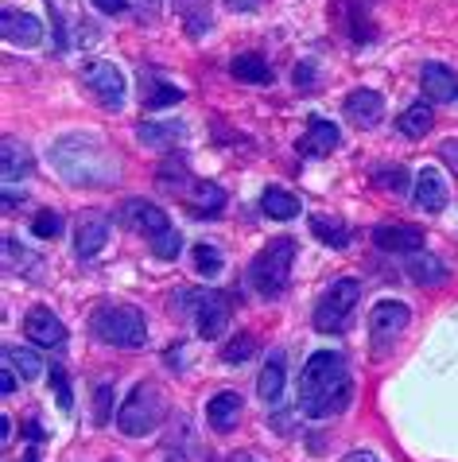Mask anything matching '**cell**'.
Here are the masks:
<instances>
[{"mask_svg": "<svg viewBox=\"0 0 458 462\" xmlns=\"http://www.w3.org/2000/svg\"><path fill=\"white\" fill-rule=\"evenodd\" d=\"M408 319H412V311H408L404 303H397V300L377 303V307H373V315H369V330H373V342H377V346L392 342L404 327H408Z\"/></svg>", "mask_w": 458, "mask_h": 462, "instance_id": "obj_10", "label": "cell"}, {"mask_svg": "<svg viewBox=\"0 0 458 462\" xmlns=\"http://www.w3.org/2000/svg\"><path fill=\"white\" fill-rule=\"evenodd\" d=\"M124 222H129L136 234H144L148 241L156 237V234H163V229H171L168 214H163L156 202H140V199H129V202H124Z\"/></svg>", "mask_w": 458, "mask_h": 462, "instance_id": "obj_14", "label": "cell"}, {"mask_svg": "<svg viewBox=\"0 0 458 462\" xmlns=\"http://www.w3.org/2000/svg\"><path fill=\"white\" fill-rule=\"evenodd\" d=\"M23 462H40V455H35V451H28V455H23Z\"/></svg>", "mask_w": 458, "mask_h": 462, "instance_id": "obj_48", "label": "cell"}, {"mask_svg": "<svg viewBox=\"0 0 458 462\" xmlns=\"http://www.w3.org/2000/svg\"><path fill=\"white\" fill-rule=\"evenodd\" d=\"M50 384H55V396H59V408H62V412H70V404H74V396H70V381H67V374H62V365H50Z\"/></svg>", "mask_w": 458, "mask_h": 462, "instance_id": "obj_38", "label": "cell"}, {"mask_svg": "<svg viewBox=\"0 0 458 462\" xmlns=\"http://www.w3.org/2000/svg\"><path fill=\"white\" fill-rule=\"evenodd\" d=\"M23 330H28V338L35 346H43V350H59V346L67 342V327H62V319L50 311V307H32V311L23 315Z\"/></svg>", "mask_w": 458, "mask_h": 462, "instance_id": "obj_9", "label": "cell"}, {"mask_svg": "<svg viewBox=\"0 0 458 462\" xmlns=\"http://www.w3.org/2000/svg\"><path fill=\"white\" fill-rule=\"evenodd\" d=\"M261 210L272 217V222H291V217L299 214V199L291 195V190H284V187H269L261 195Z\"/></svg>", "mask_w": 458, "mask_h": 462, "instance_id": "obj_21", "label": "cell"}, {"mask_svg": "<svg viewBox=\"0 0 458 462\" xmlns=\"http://www.w3.org/2000/svg\"><path fill=\"white\" fill-rule=\"evenodd\" d=\"M296 86L311 89L315 86V62H296Z\"/></svg>", "mask_w": 458, "mask_h": 462, "instance_id": "obj_39", "label": "cell"}, {"mask_svg": "<svg viewBox=\"0 0 458 462\" xmlns=\"http://www.w3.org/2000/svg\"><path fill=\"white\" fill-rule=\"evenodd\" d=\"M32 234L43 237V241H55L62 234V217L55 210H40V214H35V222H32Z\"/></svg>", "mask_w": 458, "mask_h": 462, "instance_id": "obj_35", "label": "cell"}, {"mask_svg": "<svg viewBox=\"0 0 458 462\" xmlns=\"http://www.w3.org/2000/svg\"><path fill=\"white\" fill-rule=\"evenodd\" d=\"M447 202H451V190L443 183V175L435 168H424L416 179V207L427 210V214H439Z\"/></svg>", "mask_w": 458, "mask_h": 462, "instance_id": "obj_16", "label": "cell"}, {"mask_svg": "<svg viewBox=\"0 0 458 462\" xmlns=\"http://www.w3.org/2000/svg\"><path fill=\"white\" fill-rule=\"evenodd\" d=\"M0 156H5V183H16V179H23V175L32 171V152L23 148L16 136H8V140H5Z\"/></svg>", "mask_w": 458, "mask_h": 462, "instance_id": "obj_24", "label": "cell"}, {"mask_svg": "<svg viewBox=\"0 0 458 462\" xmlns=\"http://www.w3.org/2000/svg\"><path fill=\"white\" fill-rule=\"evenodd\" d=\"M109 420H113V384H97V393H94V423L97 428H105Z\"/></svg>", "mask_w": 458, "mask_h": 462, "instance_id": "obj_37", "label": "cell"}, {"mask_svg": "<svg viewBox=\"0 0 458 462\" xmlns=\"http://www.w3.org/2000/svg\"><path fill=\"white\" fill-rule=\"evenodd\" d=\"M140 101H144V109H168L183 101V89L168 86L160 74H140Z\"/></svg>", "mask_w": 458, "mask_h": 462, "instance_id": "obj_18", "label": "cell"}, {"mask_svg": "<svg viewBox=\"0 0 458 462\" xmlns=\"http://www.w3.org/2000/svg\"><path fill=\"white\" fill-rule=\"evenodd\" d=\"M163 416V401H160V389L148 381H140L136 389L129 393V401L121 404L117 412V428L121 435H129V439H140V435L156 431V423Z\"/></svg>", "mask_w": 458, "mask_h": 462, "instance_id": "obj_5", "label": "cell"}, {"mask_svg": "<svg viewBox=\"0 0 458 462\" xmlns=\"http://www.w3.org/2000/svg\"><path fill=\"white\" fill-rule=\"evenodd\" d=\"M23 435H28V439L32 443H40V439H47V431L40 428V423H35V420H23Z\"/></svg>", "mask_w": 458, "mask_h": 462, "instance_id": "obj_41", "label": "cell"}, {"mask_svg": "<svg viewBox=\"0 0 458 462\" xmlns=\"http://www.w3.org/2000/svg\"><path fill=\"white\" fill-rule=\"evenodd\" d=\"M261 0H225V8H234V12H252Z\"/></svg>", "mask_w": 458, "mask_h": 462, "instance_id": "obj_43", "label": "cell"}, {"mask_svg": "<svg viewBox=\"0 0 458 462\" xmlns=\"http://www.w3.org/2000/svg\"><path fill=\"white\" fill-rule=\"evenodd\" d=\"M0 439H12V416H0Z\"/></svg>", "mask_w": 458, "mask_h": 462, "instance_id": "obj_45", "label": "cell"}, {"mask_svg": "<svg viewBox=\"0 0 458 462\" xmlns=\"http://www.w3.org/2000/svg\"><path fill=\"white\" fill-rule=\"evenodd\" d=\"M397 125H400L404 136H424V133H431V125H435V113H431L427 101H416V106H408L400 113Z\"/></svg>", "mask_w": 458, "mask_h": 462, "instance_id": "obj_28", "label": "cell"}, {"mask_svg": "<svg viewBox=\"0 0 458 462\" xmlns=\"http://www.w3.org/2000/svg\"><path fill=\"white\" fill-rule=\"evenodd\" d=\"M346 462H377V458L369 451H353V455H346Z\"/></svg>", "mask_w": 458, "mask_h": 462, "instance_id": "obj_46", "label": "cell"}, {"mask_svg": "<svg viewBox=\"0 0 458 462\" xmlns=\"http://www.w3.org/2000/svg\"><path fill=\"white\" fill-rule=\"evenodd\" d=\"M350 396H353V384H350L346 357L334 350L311 354L299 374V412L311 420H330L350 404Z\"/></svg>", "mask_w": 458, "mask_h": 462, "instance_id": "obj_1", "label": "cell"}, {"mask_svg": "<svg viewBox=\"0 0 458 462\" xmlns=\"http://www.w3.org/2000/svg\"><path fill=\"white\" fill-rule=\"evenodd\" d=\"M334 148H338V128L330 121H323V117H315L307 125V133H303V140H299V152L311 156V160H319V156H330Z\"/></svg>", "mask_w": 458, "mask_h": 462, "instance_id": "obj_17", "label": "cell"}, {"mask_svg": "<svg viewBox=\"0 0 458 462\" xmlns=\"http://www.w3.org/2000/svg\"><path fill=\"white\" fill-rule=\"evenodd\" d=\"M373 245L377 249H385V253H419L424 249V229H416V226H400V222H392V226H377L373 229Z\"/></svg>", "mask_w": 458, "mask_h": 462, "instance_id": "obj_13", "label": "cell"}, {"mask_svg": "<svg viewBox=\"0 0 458 462\" xmlns=\"http://www.w3.org/2000/svg\"><path fill=\"white\" fill-rule=\"evenodd\" d=\"M257 393H261V401H269V404H276L279 393H284V354H279V350L269 357V365L261 369Z\"/></svg>", "mask_w": 458, "mask_h": 462, "instance_id": "obj_25", "label": "cell"}, {"mask_svg": "<svg viewBox=\"0 0 458 462\" xmlns=\"http://www.w3.org/2000/svg\"><path fill=\"white\" fill-rule=\"evenodd\" d=\"M342 113L358 128H377L380 117H385V97H380L377 89H353V94L342 101Z\"/></svg>", "mask_w": 458, "mask_h": 462, "instance_id": "obj_11", "label": "cell"}, {"mask_svg": "<svg viewBox=\"0 0 458 462\" xmlns=\"http://www.w3.org/2000/svg\"><path fill=\"white\" fill-rule=\"evenodd\" d=\"M408 276L416 280V284H443V280H447V264L435 261V256H427V253H412L408 256Z\"/></svg>", "mask_w": 458, "mask_h": 462, "instance_id": "obj_27", "label": "cell"}, {"mask_svg": "<svg viewBox=\"0 0 458 462\" xmlns=\"http://www.w3.org/2000/svg\"><path fill=\"white\" fill-rule=\"evenodd\" d=\"M86 86L97 94V101L105 109H121L124 106V74H121V67H113V62H90L86 67Z\"/></svg>", "mask_w": 458, "mask_h": 462, "instance_id": "obj_7", "label": "cell"}, {"mask_svg": "<svg viewBox=\"0 0 458 462\" xmlns=\"http://www.w3.org/2000/svg\"><path fill=\"white\" fill-rule=\"evenodd\" d=\"M171 307L195 315V327L202 338H222L229 327V295L225 291H179L171 300Z\"/></svg>", "mask_w": 458, "mask_h": 462, "instance_id": "obj_4", "label": "cell"}, {"mask_svg": "<svg viewBox=\"0 0 458 462\" xmlns=\"http://www.w3.org/2000/svg\"><path fill=\"white\" fill-rule=\"evenodd\" d=\"M225 207V190L218 183H198L195 187V214H222Z\"/></svg>", "mask_w": 458, "mask_h": 462, "instance_id": "obj_31", "label": "cell"}, {"mask_svg": "<svg viewBox=\"0 0 458 462\" xmlns=\"http://www.w3.org/2000/svg\"><path fill=\"white\" fill-rule=\"evenodd\" d=\"M373 179H377V187L392 190V195H400V190L408 187V171H404L400 163H392V168H377V171H373Z\"/></svg>", "mask_w": 458, "mask_h": 462, "instance_id": "obj_34", "label": "cell"}, {"mask_svg": "<svg viewBox=\"0 0 458 462\" xmlns=\"http://www.w3.org/2000/svg\"><path fill=\"white\" fill-rule=\"evenodd\" d=\"M252 354H257V338H252V335H237V338L222 350V362H225V365H245Z\"/></svg>", "mask_w": 458, "mask_h": 462, "instance_id": "obj_33", "label": "cell"}, {"mask_svg": "<svg viewBox=\"0 0 458 462\" xmlns=\"http://www.w3.org/2000/svg\"><path fill=\"white\" fill-rule=\"evenodd\" d=\"M443 160H451V163H458V140H454V144H447V148H443Z\"/></svg>", "mask_w": 458, "mask_h": 462, "instance_id": "obj_47", "label": "cell"}, {"mask_svg": "<svg viewBox=\"0 0 458 462\" xmlns=\"http://www.w3.org/2000/svg\"><path fill=\"white\" fill-rule=\"evenodd\" d=\"M94 5H97L101 12H105V16H117V12H121L124 5H129V0H94Z\"/></svg>", "mask_w": 458, "mask_h": 462, "instance_id": "obj_42", "label": "cell"}, {"mask_svg": "<svg viewBox=\"0 0 458 462\" xmlns=\"http://www.w3.org/2000/svg\"><path fill=\"white\" fill-rule=\"evenodd\" d=\"M5 261L12 273H23V276H40V256H35L32 249H23L16 237H5Z\"/></svg>", "mask_w": 458, "mask_h": 462, "instance_id": "obj_29", "label": "cell"}, {"mask_svg": "<svg viewBox=\"0 0 458 462\" xmlns=\"http://www.w3.org/2000/svg\"><path fill=\"white\" fill-rule=\"evenodd\" d=\"M291 264H296V241H291V237H276V241H269V245H264L257 256H252V264H249V284L257 288L261 295L276 300V295L288 291Z\"/></svg>", "mask_w": 458, "mask_h": 462, "instance_id": "obj_3", "label": "cell"}, {"mask_svg": "<svg viewBox=\"0 0 458 462\" xmlns=\"http://www.w3.org/2000/svg\"><path fill=\"white\" fill-rule=\"evenodd\" d=\"M5 362L16 369L23 381H40V377H43V357L35 354V350H28V346H8V350H5Z\"/></svg>", "mask_w": 458, "mask_h": 462, "instance_id": "obj_26", "label": "cell"}, {"mask_svg": "<svg viewBox=\"0 0 458 462\" xmlns=\"http://www.w3.org/2000/svg\"><path fill=\"white\" fill-rule=\"evenodd\" d=\"M179 8H183V23H187V32L190 35H202V32H210V0H179Z\"/></svg>", "mask_w": 458, "mask_h": 462, "instance_id": "obj_30", "label": "cell"}, {"mask_svg": "<svg viewBox=\"0 0 458 462\" xmlns=\"http://www.w3.org/2000/svg\"><path fill=\"white\" fill-rule=\"evenodd\" d=\"M0 32H5V40L16 43V47H40L43 43V23L35 16H28V12H16V8H5Z\"/></svg>", "mask_w": 458, "mask_h": 462, "instance_id": "obj_12", "label": "cell"}, {"mask_svg": "<svg viewBox=\"0 0 458 462\" xmlns=\"http://www.w3.org/2000/svg\"><path fill=\"white\" fill-rule=\"evenodd\" d=\"M311 234L330 249H346L350 245V226L338 222V217H326V214H311Z\"/></svg>", "mask_w": 458, "mask_h": 462, "instance_id": "obj_23", "label": "cell"}, {"mask_svg": "<svg viewBox=\"0 0 458 462\" xmlns=\"http://www.w3.org/2000/svg\"><path fill=\"white\" fill-rule=\"evenodd\" d=\"M358 295H362V284L358 280H334V284L326 288V295L315 307V330H323V335H338V330H346V319L353 315V307H358Z\"/></svg>", "mask_w": 458, "mask_h": 462, "instance_id": "obj_6", "label": "cell"}, {"mask_svg": "<svg viewBox=\"0 0 458 462\" xmlns=\"http://www.w3.org/2000/svg\"><path fill=\"white\" fill-rule=\"evenodd\" d=\"M419 86H424L427 101H454L458 97V74L451 67H443V62H424Z\"/></svg>", "mask_w": 458, "mask_h": 462, "instance_id": "obj_15", "label": "cell"}, {"mask_svg": "<svg viewBox=\"0 0 458 462\" xmlns=\"http://www.w3.org/2000/svg\"><path fill=\"white\" fill-rule=\"evenodd\" d=\"M179 249H183V241H179V234H175V229H163V234L151 237V253L163 256V261H175V256H179Z\"/></svg>", "mask_w": 458, "mask_h": 462, "instance_id": "obj_36", "label": "cell"}, {"mask_svg": "<svg viewBox=\"0 0 458 462\" xmlns=\"http://www.w3.org/2000/svg\"><path fill=\"white\" fill-rule=\"evenodd\" d=\"M109 234H113L109 214H101V210H86V214L78 217V226H74V253H78L82 261H90V256H97L101 249H105Z\"/></svg>", "mask_w": 458, "mask_h": 462, "instance_id": "obj_8", "label": "cell"}, {"mask_svg": "<svg viewBox=\"0 0 458 462\" xmlns=\"http://www.w3.org/2000/svg\"><path fill=\"white\" fill-rule=\"evenodd\" d=\"M229 74H234L237 82H249V86H269L272 82V67L261 55H237L234 62H229Z\"/></svg>", "mask_w": 458, "mask_h": 462, "instance_id": "obj_22", "label": "cell"}, {"mask_svg": "<svg viewBox=\"0 0 458 462\" xmlns=\"http://www.w3.org/2000/svg\"><path fill=\"white\" fill-rule=\"evenodd\" d=\"M190 261H195V273L198 276H206V280H214L222 273V253L214 249V245H195V253H190Z\"/></svg>", "mask_w": 458, "mask_h": 462, "instance_id": "obj_32", "label": "cell"}, {"mask_svg": "<svg viewBox=\"0 0 458 462\" xmlns=\"http://www.w3.org/2000/svg\"><path fill=\"white\" fill-rule=\"evenodd\" d=\"M237 416H241V396L237 393H218L214 401L206 404V420L214 431H234L237 428Z\"/></svg>", "mask_w": 458, "mask_h": 462, "instance_id": "obj_19", "label": "cell"}, {"mask_svg": "<svg viewBox=\"0 0 458 462\" xmlns=\"http://www.w3.org/2000/svg\"><path fill=\"white\" fill-rule=\"evenodd\" d=\"M136 140L148 148H175L183 140V125L179 121H144L136 128Z\"/></svg>", "mask_w": 458, "mask_h": 462, "instance_id": "obj_20", "label": "cell"}, {"mask_svg": "<svg viewBox=\"0 0 458 462\" xmlns=\"http://www.w3.org/2000/svg\"><path fill=\"white\" fill-rule=\"evenodd\" d=\"M90 330L97 342L105 346H121V350H136V346L148 342V319L140 307L129 303H105L97 307L90 319Z\"/></svg>", "mask_w": 458, "mask_h": 462, "instance_id": "obj_2", "label": "cell"}, {"mask_svg": "<svg viewBox=\"0 0 458 462\" xmlns=\"http://www.w3.org/2000/svg\"><path fill=\"white\" fill-rule=\"evenodd\" d=\"M23 202V195H16V190H5V210H16Z\"/></svg>", "mask_w": 458, "mask_h": 462, "instance_id": "obj_44", "label": "cell"}, {"mask_svg": "<svg viewBox=\"0 0 458 462\" xmlns=\"http://www.w3.org/2000/svg\"><path fill=\"white\" fill-rule=\"evenodd\" d=\"M0 393H16V369L5 365V374H0Z\"/></svg>", "mask_w": 458, "mask_h": 462, "instance_id": "obj_40", "label": "cell"}]
</instances>
